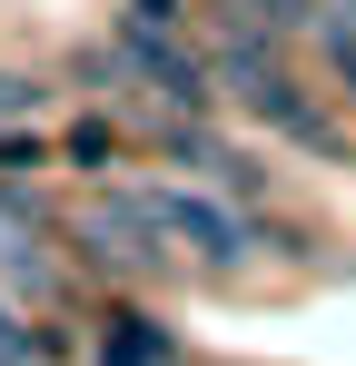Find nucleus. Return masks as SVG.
I'll use <instances>...</instances> for the list:
<instances>
[{"mask_svg": "<svg viewBox=\"0 0 356 366\" xmlns=\"http://www.w3.org/2000/svg\"><path fill=\"white\" fill-rule=\"evenodd\" d=\"M119 60L139 69V79H149V89L178 109V119H198V109L218 99V89H208V69L169 40V10H149V0H139V10H119Z\"/></svg>", "mask_w": 356, "mask_h": 366, "instance_id": "obj_1", "label": "nucleus"}, {"mask_svg": "<svg viewBox=\"0 0 356 366\" xmlns=\"http://www.w3.org/2000/svg\"><path fill=\"white\" fill-rule=\"evenodd\" d=\"M218 79H228L247 109L287 79V69H277V20H267V10H247V0L228 10V30H218Z\"/></svg>", "mask_w": 356, "mask_h": 366, "instance_id": "obj_2", "label": "nucleus"}, {"mask_svg": "<svg viewBox=\"0 0 356 366\" xmlns=\"http://www.w3.org/2000/svg\"><path fill=\"white\" fill-rule=\"evenodd\" d=\"M89 238H99L109 267H159V257H169V218L149 208V188H119V198L89 208Z\"/></svg>", "mask_w": 356, "mask_h": 366, "instance_id": "obj_3", "label": "nucleus"}, {"mask_svg": "<svg viewBox=\"0 0 356 366\" xmlns=\"http://www.w3.org/2000/svg\"><path fill=\"white\" fill-rule=\"evenodd\" d=\"M149 208L169 218V238H188L208 267H237L247 257V228H237V208H218V198H188V188H149Z\"/></svg>", "mask_w": 356, "mask_h": 366, "instance_id": "obj_4", "label": "nucleus"}, {"mask_svg": "<svg viewBox=\"0 0 356 366\" xmlns=\"http://www.w3.org/2000/svg\"><path fill=\"white\" fill-rule=\"evenodd\" d=\"M257 119H277L297 149H317V159H347V129L327 119V109H307V99H297V79H277V89L257 99Z\"/></svg>", "mask_w": 356, "mask_h": 366, "instance_id": "obj_5", "label": "nucleus"}, {"mask_svg": "<svg viewBox=\"0 0 356 366\" xmlns=\"http://www.w3.org/2000/svg\"><path fill=\"white\" fill-rule=\"evenodd\" d=\"M99 366H178V337L149 327V317H119V337L99 347Z\"/></svg>", "mask_w": 356, "mask_h": 366, "instance_id": "obj_6", "label": "nucleus"}, {"mask_svg": "<svg viewBox=\"0 0 356 366\" xmlns=\"http://www.w3.org/2000/svg\"><path fill=\"white\" fill-rule=\"evenodd\" d=\"M317 50H327V69L347 79V99H356V0H317Z\"/></svg>", "mask_w": 356, "mask_h": 366, "instance_id": "obj_7", "label": "nucleus"}, {"mask_svg": "<svg viewBox=\"0 0 356 366\" xmlns=\"http://www.w3.org/2000/svg\"><path fill=\"white\" fill-rule=\"evenodd\" d=\"M0 267H10L20 287H50V267H40V247H30V238H0Z\"/></svg>", "mask_w": 356, "mask_h": 366, "instance_id": "obj_8", "label": "nucleus"}, {"mask_svg": "<svg viewBox=\"0 0 356 366\" xmlns=\"http://www.w3.org/2000/svg\"><path fill=\"white\" fill-rule=\"evenodd\" d=\"M247 10H267L277 30H317V0H247Z\"/></svg>", "mask_w": 356, "mask_h": 366, "instance_id": "obj_9", "label": "nucleus"}, {"mask_svg": "<svg viewBox=\"0 0 356 366\" xmlns=\"http://www.w3.org/2000/svg\"><path fill=\"white\" fill-rule=\"evenodd\" d=\"M20 109H40V79H10L0 69V119H20Z\"/></svg>", "mask_w": 356, "mask_h": 366, "instance_id": "obj_10", "label": "nucleus"}, {"mask_svg": "<svg viewBox=\"0 0 356 366\" xmlns=\"http://www.w3.org/2000/svg\"><path fill=\"white\" fill-rule=\"evenodd\" d=\"M0 347H10V357H30V327H20L10 307H0Z\"/></svg>", "mask_w": 356, "mask_h": 366, "instance_id": "obj_11", "label": "nucleus"}, {"mask_svg": "<svg viewBox=\"0 0 356 366\" xmlns=\"http://www.w3.org/2000/svg\"><path fill=\"white\" fill-rule=\"evenodd\" d=\"M0 366H40V357H10V347H0Z\"/></svg>", "mask_w": 356, "mask_h": 366, "instance_id": "obj_12", "label": "nucleus"}]
</instances>
